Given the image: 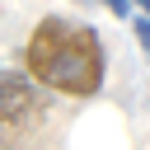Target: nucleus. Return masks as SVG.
Segmentation results:
<instances>
[{"label":"nucleus","instance_id":"f257e3e1","mask_svg":"<svg viewBox=\"0 0 150 150\" xmlns=\"http://www.w3.org/2000/svg\"><path fill=\"white\" fill-rule=\"evenodd\" d=\"M23 66L28 80L70 94V98H94L103 89V42L89 23H75L66 14L38 19V28L23 42Z\"/></svg>","mask_w":150,"mask_h":150},{"label":"nucleus","instance_id":"f03ea898","mask_svg":"<svg viewBox=\"0 0 150 150\" xmlns=\"http://www.w3.org/2000/svg\"><path fill=\"white\" fill-rule=\"evenodd\" d=\"M47 103L38 94V84L19 70H0V150H14L38 122H42Z\"/></svg>","mask_w":150,"mask_h":150}]
</instances>
